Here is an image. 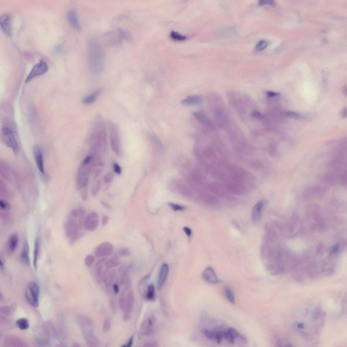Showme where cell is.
<instances>
[{
  "label": "cell",
  "mask_w": 347,
  "mask_h": 347,
  "mask_svg": "<svg viewBox=\"0 0 347 347\" xmlns=\"http://www.w3.org/2000/svg\"><path fill=\"white\" fill-rule=\"evenodd\" d=\"M105 37L107 44L111 46L118 45L123 39L121 29H116L109 32L106 35Z\"/></svg>",
  "instance_id": "cell-8"
},
{
  "label": "cell",
  "mask_w": 347,
  "mask_h": 347,
  "mask_svg": "<svg viewBox=\"0 0 347 347\" xmlns=\"http://www.w3.org/2000/svg\"><path fill=\"white\" fill-rule=\"evenodd\" d=\"M286 116L288 117L295 119H299L301 118V116L299 113L293 111L287 112Z\"/></svg>",
  "instance_id": "cell-43"
},
{
  "label": "cell",
  "mask_w": 347,
  "mask_h": 347,
  "mask_svg": "<svg viewBox=\"0 0 347 347\" xmlns=\"http://www.w3.org/2000/svg\"><path fill=\"white\" fill-rule=\"evenodd\" d=\"M101 187V182L98 180L95 183L92 189V193L93 196H97L100 192Z\"/></svg>",
  "instance_id": "cell-34"
},
{
  "label": "cell",
  "mask_w": 347,
  "mask_h": 347,
  "mask_svg": "<svg viewBox=\"0 0 347 347\" xmlns=\"http://www.w3.org/2000/svg\"><path fill=\"white\" fill-rule=\"evenodd\" d=\"M170 36L174 40L178 41H182L185 40L186 37L179 34L177 32L173 31L170 33Z\"/></svg>",
  "instance_id": "cell-37"
},
{
  "label": "cell",
  "mask_w": 347,
  "mask_h": 347,
  "mask_svg": "<svg viewBox=\"0 0 347 347\" xmlns=\"http://www.w3.org/2000/svg\"><path fill=\"white\" fill-rule=\"evenodd\" d=\"M103 91V89H99L87 97L84 98L83 100V103L85 105H88L92 104L96 100V99L100 95Z\"/></svg>",
  "instance_id": "cell-23"
},
{
  "label": "cell",
  "mask_w": 347,
  "mask_h": 347,
  "mask_svg": "<svg viewBox=\"0 0 347 347\" xmlns=\"http://www.w3.org/2000/svg\"><path fill=\"white\" fill-rule=\"evenodd\" d=\"M268 42L267 41L262 40L259 42L256 46L255 49L257 51H261L264 50L267 47Z\"/></svg>",
  "instance_id": "cell-38"
},
{
  "label": "cell",
  "mask_w": 347,
  "mask_h": 347,
  "mask_svg": "<svg viewBox=\"0 0 347 347\" xmlns=\"http://www.w3.org/2000/svg\"><path fill=\"white\" fill-rule=\"evenodd\" d=\"M110 306L111 310L114 313H116L117 310V305L115 299L113 298H110L109 300Z\"/></svg>",
  "instance_id": "cell-42"
},
{
  "label": "cell",
  "mask_w": 347,
  "mask_h": 347,
  "mask_svg": "<svg viewBox=\"0 0 347 347\" xmlns=\"http://www.w3.org/2000/svg\"><path fill=\"white\" fill-rule=\"evenodd\" d=\"M264 206V201L261 200L253 207L251 214L252 220L253 223H257L260 221Z\"/></svg>",
  "instance_id": "cell-13"
},
{
  "label": "cell",
  "mask_w": 347,
  "mask_h": 347,
  "mask_svg": "<svg viewBox=\"0 0 347 347\" xmlns=\"http://www.w3.org/2000/svg\"><path fill=\"white\" fill-rule=\"evenodd\" d=\"M258 3L259 5H275L274 1H272V0H261Z\"/></svg>",
  "instance_id": "cell-51"
},
{
  "label": "cell",
  "mask_w": 347,
  "mask_h": 347,
  "mask_svg": "<svg viewBox=\"0 0 347 347\" xmlns=\"http://www.w3.org/2000/svg\"><path fill=\"white\" fill-rule=\"evenodd\" d=\"M19 240V236L16 233L10 236L5 245V252L8 255H10L16 250L18 246Z\"/></svg>",
  "instance_id": "cell-14"
},
{
  "label": "cell",
  "mask_w": 347,
  "mask_h": 347,
  "mask_svg": "<svg viewBox=\"0 0 347 347\" xmlns=\"http://www.w3.org/2000/svg\"><path fill=\"white\" fill-rule=\"evenodd\" d=\"M29 247L27 242H25L23 246L20 258L23 264L28 265L30 264V260L29 256Z\"/></svg>",
  "instance_id": "cell-22"
},
{
  "label": "cell",
  "mask_w": 347,
  "mask_h": 347,
  "mask_svg": "<svg viewBox=\"0 0 347 347\" xmlns=\"http://www.w3.org/2000/svg\"><path fill=\"white\" fill-rule=\"evenodd\" d=\"M54 51L56 54H60L62 51V48L60 46H56L54 49Z\"/></svg>",
  "instance_id": "cell-61"
},
{
  "label": "cell",
  "mask_w": 347,
  "mask_h": 347,
  "mask_svg": "<svg viewBox=\"0 0 347 347\" xmlns=\"http://www.w3.org/2000/svg\"><path fill=\"white\" fill-rule=\"evenodd\" d=\"M155 296V288L152 284L148 286L146 294V297L149 300H153Z\"/></svg>",
  "instance_id": "cell-32"
},
{
  "label": "cell",
  "mask_w": 347,
  "mask_h": 347,
  "mask_svg": "<svg viewBox=\"0 0 347 347\" xmlns=\"http://www.w3.org/2000/svg\"><path fill=\"white\" fill-rule=\"evenodd\" d=\"M113 250L114 247L111 243L108 242H104L96 248L95 255L97 257L107 256L111 255Z\"/></svg>",
  "instance_id": "cell-10"
},
{
  "label": "cell",
  "mask_w": 347,
  "mask_h": 347,
  "mask_svg": "<svg viewBox=\"0 0 347 347\" xmlns=\"http://www.w3.org/2000/svg\"><path fill=\"white\" fill-rule=\"evenodd\" d=\"M89 182V179L88 177H83L82 182L80 186V187L78 189H81L84 188H87V185H88Z\"/></svg>",
  "instance_id": "cell-49"
},
{
  "label": "cell",
  "mask_w": 347,
  "mask_h": 347,
  "mask_svg": "<svg viewBox=\"0 0 347 347\" xmlns=\"http://www.w3.org/2000/svg\"><path fill=\"white\" fill-rule=\"evenodd\" d=\"M95 261L94 256L91 254L87 255L84 259V262L86 266L88 267H91Z\"/></svg>",
  "instance_id": "cell-39"
},
{
  "label": "cell",
  "mask_w": 347,
  "mask_h": 347,
  "mask_svg": "<svg viewBox=\"0 0 347 347\" xmlns=\"http://www.w3.org/2000/svg\"><path fill=\"white\" fill-rule=\"evenodd\" d=\"M341 115L343 118H345L346 117L347 115V110L346 108L344 109L341 112Z\"/></svg>",
  "instance_id": "cell-64"
},
{
  "label": "cell",
  "mask_w": 347,
  "mask_h": 347,
  "mask_svg": "<svg viewBox=\"0 0 347 347\" xmlns=\"http://www.w3.org/2000/svg\"><path fill=\"white\" fill-rule=\"evenodd\" d=\"M169 206L175 211H182L185 209L184 207L182 206L173 203H169Z\"/></svg>",
  "instance_id": "cell-45"
},
{
  "label": "cell",
  "mask_w": 347,
  "mask_h": 347,
  "mask_svg": "<svg viewBox=\"0 0 347 347\" xmlns=\"http://www.w3.org/2000/svg\"><path fill=\"white\" fill-rule=\"evenodd\" d=\"M101 172L102 170L101 169H98L96 171L94 178V180H96L100 176Z\"/></svg>",
  "instance_id": "cell-59"
},
{
  "label": "cell",
  "mask_w": 347,
  "mask_h": 347,
  "mask_svg": "<svg viewBox=\"0 0 347 347\" xmlns=\"http://www.w3.org/2000/svg\"><path fill=\"white\" fill-rule=\"evenodd\" d=\"M154 325V319L153 317H150L146 319L141 325L140 327V333L143 335L151 334L153 331Z\"/></svg>",
  "instance_id": "cell-16"
},
{
  "label": "cell",
  "mask_w": 347,
  "mask_h": 347,
  "mask_svg": "<svg viewBox=\"0 0 347 347\" xmlns=\"http://www.w3.org/2000/svg\"><path fill=\"white\" fill-rule=\"evenodd\" d=\"M0 207L1 208L5 210H8L10 209V206L7 202L4 200L0 201Z\"/></svg>",
  "instance_id": "cell-46"
},
{
  "label": "cell",
  "mask_w": 347,
  "mask_h": 347,
  "mask_svg": "<svg viewBox=\"0 0 347 347\" xmlns=\"http://www.w3.org/2000/svg\"><path fill=\"white\" fill-rule=\"evenodd\" d=\"M113 170L114 172L117 174L120 175L122 173V169L117 163H115L113 165Z\"/></svg>",
  "instance_id": "cell-50"
},
{
  "label": "cell",
  "mask_w": 347,
  "mask_h": 347,
  "mask_svg": "<svg viewBox=\"0 0 347 347\" xmlns=\"http://www.w3.org/2000/svg\"><path fill=\"white\" fill-rule=\"evenodd\" d=\"M124 285V290L128 291L130 287L131 286V280L129 276L128 275L127 276L125 279Z\"/></svg>",
  "instance_id": "cell-47"
},
{
  "label": "cell",
  "mask_w": 347,
  "mask_h": 347,
  "mask_svg": "<svg viewBox=\"0 0 347 347\" xmlns=\"http://www.w3.org/2000/svg\"><path fill=\"white\" fill-rule=\"evenodd\" d=\"M81 191V196L82 199L84 201H86L88 199V192H87V188L82 189Z\"/></svg>",
  "instance_id": "cell-48"
},
{
  "label": "cell",
  "mask_w": 347,
  "mask_h": 347,
  "mask_svg": "<svg viewBox=\"0 0 347 347\" xmlns=\"http://www.w3.org/2000/svg\"><path fill=\"white\" fill-rule=\"evenodd\" d=\"M134 341V337L133 336L131 337L130 338L126 346L127 347H130L132 346Z\"/></svg>",
  "instance_id": "cell-62"
},
{
  "label": "cell",
  "mask_w": 347,
  "mask_h": 347,
  "mask_svg": "<svg viewBox=\"0 0 347 347\" xmlns=\"http://www.w3.org/2000/svg\"><path fill=\"white\" fill-rule=\"evenodd\" d=\"M88 61L90 70L95 74H100L104 68L105 59L103 47L98 41L90 40L88 46Z\"/></svg>",
  "instance_id": "cell-1"
},
{
  "label": "cell",
  "mask_w": 347,
  "mask_h": 347,
  "mask_svg": "<svg viewBox=\"0 0 347 347\" xmlns=\"http://www.w3.org/2000/svg\"><path fill=\"white\" fill-rule=\"evenodd\" d=\"M112 289L113 291V292L115 294H117L119 292V287L118 284H114L113 285Z\"/></svg>",
  "instance_id": "cell-56"
},
{
  "label": "cell",
  "mask_w": 347,
  "mask_h": 347,
  "mask_svg": "<svg viewBox=\"0 0 347 347\" xmlns=\"http://www.w3.org/2000/svg\"><path fill=\"white\" fill-rule=\"evenodd\" d=\"M114 178V175L111 172H109L104 176L103 180L106 184H109L112 181Z\"/></svg>",
  "instance_id": "cell-41"
},
{
  "label": "cell",
  "mask_w": 347,
  "mask_h": 347,
  "mask_svg": "<svg viewBox=\"0 0 347 347\" xmlns=\"http://www.w3.org/2000/svg\"><path fill=\"white\" fill-rule=\"evenodd\" d=\"M39 237H37L35 241L33 258L34 267L35 269L36 270L37 269V261L39 253Z\"/></svg>",
  "instance_id": "cell-25"
},
{
  "label": "cell",
  "mask_w": 347,
  "mask_h": 347,
  "mask_svg": "<svg viewBox=\"0 0 347 347\" xmlns=\"http://www.w3.org/2000/svg\"><path fill=\"white\" fill-rule=\"evenodd\" d=\"M0 24L3 31L8 36L12 33V19L10 14H4L0 18Z\"/></svg>",
  "instance_id": "cell-11"
},
{
  "label": "cell",
  "mask_w": 347,
  "mask_h": 347,
  "mask_svg": "<svg viewBox=\"0 0 347 347\" xmlns=\"http://www.w3.org/2000/svg\"><path fill=\"white\" fill-rule=\"evenodd\" d=\"M95 267L96 279L97 282L100 284L104 279L103 264L99 265Z\"/></svg>",
  "instance_id": "cell-28"
},
{
  "label": "cell",
  "mask_w": 347,
  "mask_h": 347,
  "mask_svg": "<svg viewBox=\"0 0 347 347\" xmlns=\"http://www.w3.org/2000/svg\"><path fill=\"white\" fill-rule=\"evenodd\" d=\"M111 328V320L109 317L107 318L104 320L103 326V331L104 333H107L110 330Z\"/></svg>",
  "instance_id": "cell-40"
},
{
  "label": "cell",
  "mask_w": 347,
  "mask_h": 347,
  "mask_svg": "<svg viewBox=\"0 0 347 347\" xmlns=\"http://www.w3.org/2000/svg\"><path fill=\"white\" fill-rule=\"evenodd\" d=\"M183 230L188 236H190L192 234L191 230L188 227L185 226L183 227Z\"/></svg>",
  "instance_id": "cell-60"
},
{
  "label": "cell",
  "mask_w": 347,
  "mask_h": 347,
  "mask_svg": "<svg viewBox=\"0 0 347 347\" xmlns=\"http://www.w3.org/2000/svg\"><path fill=\"white\" fill-rule=\"evenodd\" d=\"M116 277V271L115 270H112L107 274L105 276H104V279L105 286L107 290L109 292L112 289L113 282L114 281Z\"/></svg>",
  "instance_id": "cell-21"
},
{
  "label": "cell",
  "mask_w": 347,
  "mask_h": 347,
  "mask_svg": "<svg viewBox=\"0 0 347 347\" xmlns=\"http://www.w3.org/2000/svg\"><path fill=\"white\" fill-rule=\"evenodd\" d=\"M93 326H87L82 329L84 339L87 345L89 347H95L98 346L99 342L93 331L92 329Z\"/></svg>",
  "instance_id": "cell-7"
},
{
  "label": "cell",
  "mask_w": 347,
  "mask_h": 347,
  "mask_svg": "<svg viewBox=\"0 0 347 347\" xmlns=\"http://www.w3.org/2000/svg\"><path fill=\"white\" fill-rule=\"evenodd\" d=\"M109 127L111 146L114 153L116 155L119 156L120 155L121 149L118 128L116 124L113 122H110Z\"/></svg>",
  "instance_id": "cell-4"
},
{
  "label": "cell",
  "mask_w": 347,
  "mask_h": 347,
  "mask_svg": "<svg viewBox=\"0 0 347 347\" xmlns=\"http://www.w3.org/2000/svg\"><path fill=\"white\" fill-rule=\"evenodd\" d=\"M193 115L195 118L201 123L208 126L211 125L210 121L207 117L203 113L201 112H193Z\"/></svg>",
  "instance_id": "cell-24"
},
{
  "label": "cell",
  "mask_w": 347,
  "mask_h": 347,
  "mask_svg": "<svg viewBox=\"0 0 347 347\" xmlns=\"http://www.w3.org/2000/svg\"><path fill=\"white\" fill-rule=\"evenodd\" d=\"M48 69L47 63L45 61L40 60L32 68L26 79L25 83H28L34 78L44 74L48 71Z\"/></svg>",
  "instance_id": "cell-5"
},
{
  "label": "cell",
  "mask_w": 347,
  "mask_h": 347,
  "mask_svg": "<svg viewBox=\"0 0 347 347\" xmlns=\"http://www.w3.org/2000/svg\"><path fill=\"white\" fill-rule=\"evenodd\" d=\"M169 271L168 265L163 264L160 267L157 281V287L158 290L161 289L164 284L168 275Z\"/></svg>",
  "instance_id": "cell-17"
},
{
  "label": "cell",
  "mask_w": 347,
  "mask_h": 347,
  "mask_svg": "<svg viewBox=\"0 0 347 347\" xmlns=\"http://www.w3.org/2000/svg\"><path fill=\"white\" fill-rule=\"evenodd\" d=\"M121 31L122 39L128 41L132 39V34L129 31L126 29H121Z\"/></svg>",
  "instance_id": "cell-36"
},
{
  "label": "cell",
  "mask_w": 347,
  "mask_h": 347,
  "mask_svg": "<svg viewBox=\"0 0 347 347\" xmlns=\"http://www.w3.org/2000/svg\"><path fill=\"white\" fill-rule=\"evenodd\" d=\"M109 218L107 215L103 216L102 217V225L103 227L105 226L109 222Z\"/></svg>",
  "instance_id": "cell-53"
},
{
  "label": "cell",
  "mask_w": 347,
  "mask_h": 347,
  "mask_svg": "<svg viewBox=\"0 0 347 347\" xmlns=\"http://www.w3.org/2000/svg\"><path fill=\"white\" fill-rule=\"evenodd\" d=\"M33 151L34 158L40 173L43 174H45L42 150L39 145H34Z\"/></svg>",
  "instance_id": "cell-12"
},
{
  "label": "cell",
  "mask_w": 347,
  "mask_h": 347,
  "mask_svg": "<svg viewBox=\"0 0 347 347\" xmlns=\"http://www.w3.org/2000/svg\"><path fill=\"white\" fill-rule=\"evenodd\" d=\"M203 332L204 335L208 339L215 341L219 344L222 342V338L219 332L217 329L215 330H211L210 329H205Z\"/></svg>",
  "instance_id": "cell-19"
},
{
  "label": "cell",
  "mask_w": 347,
  "mask_h": 347,
  "mask_svg": "<svg viewBox=\"0 0 347 347\" xmlns=\"http://www.w3.org/2000/svg\"><path fill=\"white\" fill-rule=\"evenodd\" d=\"M225 294L229 301L233 304H235V297L234 293L231 288L227 287L225 288Z\"/></svg>",
  "instance_id": "cell-33"
},
{
  "label": "cell",
  "mask_w": 347,
  "mask_h": 347,
  "mask_svg": "<svg viewBox=\"0 0 347 347\" xmlns=\"http://www.w3.org/2000/svg\"><path fill=\"white\" fill-rule=\"evenodd\" d=\"M267 94L268 97H276L279 95V94L278 93L270 91L267 92Z\"/></svg>",
  "instance_id": "cell-58"
},
{
  "label": "cell",
  "mask_w": 347,
  "mask_h": 347,
  "mask_svg": "<svg viewBox=\"0 0 347 347\" xmlns=\"http://www.w3.org/2000/svg\"><path fill=\"white\" fill-rule=\"evenodd\" d=\"M39 287L36 283L29 282L26 288V297L29 304L35 308L39 306Z\"/></svg>",
  "instance_id": "cell-3"
},
{
  "label": "cell",
  "mask_w": 347,
  "mask_h": 347,
  "mask_svg": "<svg viewBox=\"0 0 347 347\" xmlns=\"http://www.w3.org/2000/svg\"><path fill=\"white\" fill-rule=\"evenodd\" d=\"M339 245L338 244H336L332 248V251L333 253H336L338 251V250L339 249Z\"/></svg>",
  "instance_id": "cell-63"
},
{
  "label": "cell",
  "mask_w": 347,
  "mask_h": 347,
  "mask_svg": "<svg viewBox=\"0 0 347 347\" xmlns=\"http://www.w3.org/2000/svg\"><path fill=\"white\" fill-rule=\"evenodd\" d=\"M92 160V157L91 155L87 156L84 159L83 161L81 163V165L83 167H85L91 162Z\"/></svg>",
  "instance_id": "cell-52"
},
{
  "label": "cell",
  "mask_w": 347,
  "mask_h": 347,
  "mask_svg": "<svg viewBox=\"0 0 347 347\" xmlns=\"http://www.w3.org/2000/svg\"><path fill=\"white\" fill-rule=\"evenodd\" d=\"M203 278L207 282L212 284H217L220 282L213 268L209 267L204 270L202 273Z\"/></svg>",
  "instance_id": "cell-15"
},
{
  "label": "cell",
  "mask_w": 347,
  "mask_h": 347,
  "mask_svg": "<svg viewBox=\"0 0 347 347\" xmlns=\"http://www.w3.org/2000/svg\"><path fill=\"white\" fill-rule=\"evenodd\" d=\"M124 290L121 291L119 299V308L122 311H123L126 304L127 297Z\"/></svg>",
  "instance_id": "cell-31"
},
{
  "label": "cell",
  "mask_w": 347,
  "mask_h": 347,
  "mask_svg": "<svg viewBox=\"0 0 347 347\" xmlns=\"http://www.w3.org/2000/svg\"><path fill=\"white\" fill-rule=\"evenodd\" d=\"M118 254L122 256H130L131 255V252L130 250L127 248H122L119 250Z\"/></svg>",
  "instance_id": "cell-44"
},
{
  "label": "cell",
  "mask_w": 347,
  "mask_h": 347,
  "mask_svg": "<svg viewBox=\"0 0 347 347\" xmlns=\"http://www.w3.org/2000/svg\"><path fill=\"white\" fill-rule=\"evenodd\" d=\"M1 139L2 142L13 151L15 155L18 154L19 144L16 133L10 128L4 127L1 132Z\"/></svg>",
  "instance_id": "cell-2"
},
{
  "label": "cell",
  "mask_w": 347,
  "mask_h": 347,
  "mask_svg": "<svg viewBox=\"0 0 347 347\" xmlns=\"http://www.w3.org/2000/svg\"><path fill=\"white\" fill-rule=\"evenodd\" d=\"M276 345L277 346H293L292 344L286 339H279L276 341Z\"/></svg>",
  "instance_id": "cell-35"
},
{
  "label": "cell",
  "mask_w": 347,
  "mask_h": 347,
  "mask_svg": "<svg viewBox=\"0 0 347 347\" xmlns=\"http://www.w3.org/2000/svg\"><path fill=\"white\" fill-rule=\"evenodd\" d=\"M252 116L253 117L258 119H261L263 118L261 114L257 111H253L252 113Z\"/></svg>",
  "instance_id": "cell-54"
},
{
  "label": "cell",
  "mask_w": 347,
  "mask_h": 347,
  "mask_svg": "<svg viewBox=\"0 0 347 347\" xmlns=\"http://www.w3.org/2000/svg\"><path fill=\"white\" fill-rule=\"evenodd\" d=\"M119 264H120V262L119 261L117 256H114L106 262L105 265L106 267L110 269V268L117 267Z\"/></svg>",
  "instance_id": "cell-29"
},
{
  "label": "cell",
  "mask_w": 347,
  "mask_h": 347,
  "mask_svg": "<svg viewBox=\"0 0 347 347\" xmlns=\"http://www.w3.org/2000/svg\"><path fill=\"white\" fill-rule=\"evenodd\" d=\"M83 166L81 165L78 168L76 178V182L77 187L78 189L80 187L83 178Z\"/></svg>",
  "instance_id": "cell-30"
},
{
  "label": "cell",
  "mask_w": 347,
  "mask_h": 347,
  "mask_svg": "<svg viewBox=\"0 0 347 347\" xmlns=\"http://www.w3.org/2000/svg\"><path fill=\"white\" fill-rule=\"evenodd\" d=\"M134 303V294L133 291H130L127 294L126 304L123 311V319L125 322L129 321L130 319Z\"/></svg>",
  "instance_id": "cell-9"
},
{
  "label": "cell",
  "mask_w": 347,
  "mask_h": 347,
  "mask_svg": "<svg viewBox=\"0 0 347 347\" xmlns=\"http://www.w3.org/2000/svg\"><path fill=\"white\" fill-rule=\"evenodd\" d=\"M202 100L203 98L202 96L199 95H192L188 96L185 98L183 99L181 101V103L182 104L187 105H193L200 104L202 103Z\"/></svg>",
  "instance_id": "cell-20"
},
{
  "label": "cell",
  "mask_w": 347,
  "mask_h": 347,
  "mask_svg": "<svg viewBox=\"0 0 347 347\" xmlns=\"http://www.w3.org/2000/svg\"><path fill=\"white\" fill-rule=\"evenodd\" d=\"M107 260V258L106 257H103L100 259V260H98L97 261V263H96L95 265V267H97L99 265L103 264L104 262L106 261Z\"/></svg>",
  "instance_id": "cell-57"
},
{
  "label": "cell",
  "mask_w": 347,
  "mask_h": 347,
  "mask_svg": "<svg viewBox=\"0 0 347 347\" xmlns=\"http://www.w3.org/2000/svg\"><path fill=\"white\" fill-rule=\"evenodd\" d=\"M99 217L97 213L93 212L87 215L83 223L84 229L90 231L97 230L99 225Z\"/></svg>",
  "instance_id": "cell-6"
},
{
  "label": "cell",
  "mask_w": 347,
  "mask_h": 347,
  "mask_svg": "<svg viewBox=\"0 0 347 347\" xmlns=\"http://www.w3.org/2000/svg\"><path fill=\"white\" fill-rule=\"evenodd\" d=\"M229 328L232 334L235 342L236 340H238L242 343L245 344L247 342V338L243 335L239 333L237 330H236L234 328Z\"/></svg>",
  "instance_id": "cell-26"
},
{
  "label": "cell",
  "mask_w": 347,
  "mask_h": 347,
  "mask_svg": "<svg viewBox=\"0 0 347 347\" xmlns=\"http://www.w3.org/2000/svg\"><path fill=\"white\" fill-rule=\"evenodd\" d=\"M68 21L70 25L75 30L80 31L81 27L78 19L76 11L73 9H70L67 14Z\"/></svg>",
  "instance_id": "cell-18"
},
{
  "label": "cell",
  "mask_w": 347,
  "mask_h": 347,
  "mask_svg": "<svg viewBox=\"0 0 347 347\" xmlns=\"http://www.w3.org/2000/svg\"><path fill=\"white\" fill-rule=\"evenodd\" d=\"M16 323L19 329L21 330H26L29 327V321L25 318H22L17 320Z\"/></svg>",
  "instance_id": "cell-27"
},
{
  "label": "cell",
  "mask_w": 347,
  "mask_h": 347,
  "mask_svg": "<svg viewBox=\"0 0 347 347\" xmlns=\"http://www.w3.org/2000/svg\"><path fill=\"white\" fill-rule=\"evenodd\" d=\"M100 203L101 205L107 209L109 210H111L112 209L111 206L110 204L105 202V201L101 200L100 201Z\"/></svg>",
  "instance_id": "cell-55"
}]
</instances>
